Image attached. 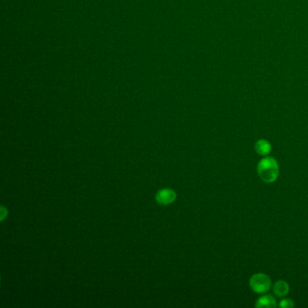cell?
<instances>
[{"label": "cell", "instance_id": "cell-8", "mask_svg": "<svg viewBox=\"0 0 308 308\" xmlns=\"http://www.w3.org/2000/svg\"><path fill=\"white\" fill-rule=\"evenodd\" d=\"M5 211H6V210H5V208H4V207H2V217H1V219H2V220L5 218V215H6V214H5Z\"/></svg>", "mask_w": 308, "mask_h": 308}, {"label": "cell", "instance_id": "cell-1", "mask_svg": "<svg viewBox=\"0 0 308 308\" xmlns=\"http://www.w3.org/2000/svg\"><path fill=\"white\" fill-rule=\"evenodd\" d=\"M257 175L263 182L274 183L280 176V166L278 161L272 156H264L258 162L257 166Z\"/></svg>", "mask_w": 308, "mask_h": 308}, {"label": "cell", "instance_id": "cell-5", "mask_svg": "<svg viewBox=\"0 0 308 308\" xmlns=\"http://www.w3.org/2000/svg\"><path fill=\"white\" fill-rule=\"evenodd\" d=\"M275 296L278 297H285L289 293V285L285 280H278L272 285Z\"/></svg>", "mask_w": 308, "mask_h": 308}, {"label": "cell", "instance_id": "cell-3", "mask_svg": "<svg viewBox=\"0 0 308 308\" xmlns=\"http://www.w3.org/2000/svg\"><path fill=\"white\" fill-rule=\"evenodd\" d=\"M279 306L277 300L272 295L263 294L256 301L255 307L257 308H275Z\"/></svg>", "mask_w": 308, "mask_h": 308}, {"label": "cell", "instance_id": "cell-2", "mask_svg": "<svg viewBox=\"0 0 308 308\" xmlns=\"http://www.w3.org/2000/svg\"><path fill=\"white\" fill-rule=\"evenodd\" d=\"M250 287L251 290L258 295L267 294L272 287V281L265 273H256L252 275L250 279Z\"/></svg>", "mask_w": 308, "mask_h": 308}, {"label": "cell", "instance_id": "cell-6", "mask_svg": "<svg viewBox=\"0 0 308 308\" xmlns=\"http://www.w3.org/2000/svg\"><path fill=\"white\" fill-rule=\"evenodd\" d=\"M271 144L267 139H259L255 143V151L262 156L269 155L271 152Z\"/></svg>", "mask_w": 308, "mask_h": 308}, {"label": "cell", "instance_id": "cell-7", "mask_svg": "<svg viewBox=\"0 0 308 308\" xmlns=\"http://www.w3.org/2000/svg\"><path fill=\"white\" fill-rule=\"evenodd\" d=\"M280 308H292L295 307V303L289 298H283L280 303H279V306Z\"/></svg>", "mask_w": 308, "mask_h": 308}, {"label": "cell", "instance_id": "cell-4", "mask_svg": "<svg viewBox=\"0 0 308 308\" xmlns=\"http://www.w3.org/2000/svg\"><path fill=\"white\" fill-rule=\"evenodd\" d=\"M177 198V194L171 189H164L156 195V200L162 205L171 204Z\"/></svg>", "mask_w": 308, "mask_h": 308}]
</instances>
